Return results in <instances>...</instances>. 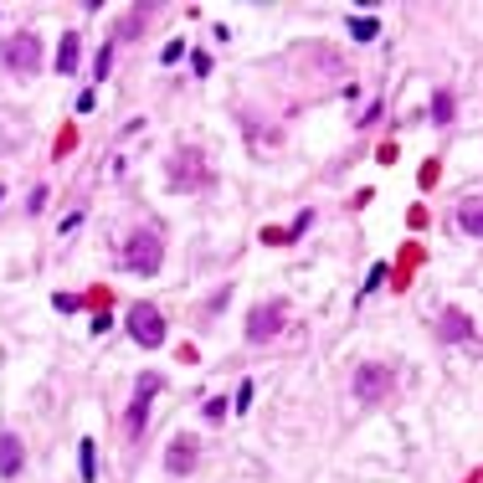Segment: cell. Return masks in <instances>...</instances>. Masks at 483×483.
I'll return each instance as SVG.
<instances>
[{
	"label": "cell",
	"mask_w": 483,
	"mask_h": 483,
	"mask_svg": "<svg viewBox=\"0 0 483 483\" xmlns=\"http://www.w3.org/2000/svg\"><path fill=\"white\" fill-rule=\"evenodd\" d=\"M160 262H165V237L155 227H134L129 242H124V268L149 278V273H160Z\"/></svg>",
	"instance_id": "cell-1"
},
{
	"label": "cell",
	"mask_w": 483,
	"mask_h": 483,
	"mask_svg": "<svg viewBox=\"0 0 483 483\" xmlns=\"http://www.w3.org/2000/svg\"><path fill=\"white\" fill-rule=\"evenodd\" d=\"M211 185V165L195 144H185L180 155H170V190H206Z\"/></svg>",
	"instance_id": "cell-2"
},
{
	"label": "cell",
	"mask_w": 483,
	"mask_h": 483,
	"mask_svg": "<svg viewBox=\"0 0 483 483\" xmlns=\"http://www.w3.org/2000/svg\"><path fill=\"white\" fill-rule=\"evenodd\" d=\"M349 391L365 401V406H376V401H391V391H396V370L381 365V360H365L355 370V381H349Z\"/></svg>",
	"instance_id": "cell-3"
},
{
	"label": "cell",
	"mask_w": 483,
	"mask_h": 483,
	"mask_svg": "<svg viewBox=\"0 0 483 483\" xmlns=\"http://www.w3.org/2000/svg\"><path fill=\"white\" fill-rule=\"evenodd\" d=\"M0 62H6L11 72L31 77V72L41 67V41H36V31H16V36H6V41H0Z\"/></svg>",
	"instance_id": "cell-4"
},
{
	"label": "cell",
	"mask_w": 483,
	"mask_h": 483,
	"mask_svg": "<svg viewBox=\"0 0 483 483\" xmlns=\"http://www.w3.org/2000/svg\"><path fill=\"white\" fill-rule=\"evenodd\" d=\"M129 335H134L139 349H160L165 344V314L155 303H134V309H129Z\"/></svg>",
	"instance_id": "cell-5"
},
{
	"label": "cell",
	"mask_w": 483,
	"mask_h": 483,
	"mask_svg": "<svg viewBox=\"0 0 483 483\" xmlns=\"http://www.w3.org/2000/svg\"><path fill=\"white\" fill-rule=\"evenodd\" d=\"M195 463H201V443H195V432H175L170 447H165V473L185 478V473H195Z\"/></svg>",
	"instance_id": "cell-6"
},
{
	"label": "cell",
	"mask_w": 483,
	"mask_h": 483,
	"mask_svg": "<svg viewBox=\"0 0 483 483\" xmlns=\"http://www.w3.org/2000/svg\"><path fill=\"white\" fill-rule=\"evenodd\" d=\"M283 319H288V303H283V298H273V303H262V309H252V314H247V340H252V344H268L278 329H283Z\"/></svg>",
	"instance_id": "cell-7"
},
{
	"label": "cell",
	"mask_w": 483,
	"mask_h": 483,
	"mask_svg": "<svg viewBox=\"0 0 483 483\" xmlns=\"http://www.w3.org/2000/svg\"><path fill=\"white\" fill-rule=\"evenodd\" d=\"M437 340H447V344L473 340V319L463 309H443V319H437Z\"/></svg>",
	"instance_id": "cell-8"
},
{
	"label": "cell",
	"mask_w": 483,
	"mask_h": 483,
	"mask_svg": "<svg viewBox=\"0 0 483 483\" xmlns=\"http://www.w3.org/2000/svg\"><path fill=\"white\" fill-rule=\"evenodd\" d=\"M21 463H26V447L16 443V432H0V473L16 478V473H21Z\"/></svg>",
	"instance_id": "cell-9"
},
{
	"label": "cell",
	"mask_w": 483,
	"mask_h": 483,
	"mask_svg": "<svg viewBox=\"0 0 483 483\" xmlns=\"http://www.w3.org/2000/svg\"><path fill=\"white\" fill-rule=\"evenodd\" d=\"M149 11H155V6H134V11H129V16H124V26H119V41H139L144 26H149Z\"/></svg>",
	"instance_id": "cell-10"
},
{
	"label": "cell",
	"mask_w": 483,
	"mask_h": 483,
	"mask_svg": "<svg viewBox=\"0 0 483 483\" xmlns=\"http://www.w3.org/2000/svg\"><path fill=\"white\" fill-rule=\"evenodd\" d=\"M77 52H82V41H77V31H67L57 41V72H72L77 67Z\"/></svg>",
	"instance_id": "cell-11"
},
{
	"label": "cell",
	"mask_w": 483,
	"mask_h": 483,
	"mask_svg": "<svg viewBox=\"0 0 483 483\" xmlns=\"http://www.w3.org/2000/svg\"><path fill=\"white\" fill-rule=\"evenodd\" d=\"M457 222H463V232H468V237H478V232H483V201H478V195H468V201H463Z\"/></svg>",
	"instance_id": "cell-12"
},
{
	"label": "cell",
	"mask_w": 483,
	"mask_h": 483,
	"mask_svg": "<svg viewBox=\"0 0 483 483\" xmlns=\"http://www.w3.org/2000/svg\"><path fill=\"white\" fill-rule=\"evenodd\" d=\"M349 36H355V41H376L381 36V21L376 16H355V21H349Z\"/></svg>",
	"instance_id": "cell-13"
},
{
	"label": "cell",
	"mask_w": 483,
	"mask_h": 483,
	"mask_svg": "<svg viewBox=\"0 0 483 483\" xmlns=\"http://www.w3.org/2000/svg\"><path fill=\"white\" fill-rule=\"evenodd\" d=\"M77 468H82V483H93V478H98V452H93V443H82V447H77Z\"/></svg>",
	"instance_id": "cell-14"
},
{
	"label": "cell",
	"mask_w": 483,
	"mask_h": 483,
	"mask_svg": "<svg viewBox=\"0 0 483 483\" xmlns=\"http://www.w3.org/2000/svg\"><path fill=\"white\" fill-rule=\"evenodd\" d=\"M452 114H457V98H452V93H437V98H432V119H437V124H452Z\"/></svg>",
	"instance_id": "cell-15"
},
{
	"label": "cell",
	"mask_w": 483,
	"mask_h": 483,
	"mask_svg": "<svg viewBox=\"0 0 483 483\" xmlns=\"http://www.w3.org/2000/svg\"><path fill=\"white\" fill-rule=\"evenodd\" d=\"M144 422H149V401H134L129 406V437H144Z\"/></svg>",
	"instance_id": "cell-16"
},
{
	"label": "cell",
	"mask_w": 483,
	"mask_h": 483,
	"mask_svg": "<svg viewBox=\"0 0 483 483\" xmlns=\"http://www.w3.org/2000/svg\"><path fill=\"white\" fill-rule=\"evenodd\" d=\"M227 411H232V406H227L222 396H211V401H206V422H227Z\"/></svg>",
	"instance_id": "cell-17"
},
{
	"label": "cell",
	"mask_w": 483,
	"mask_h": 483,
	"mask_svg": "<svg viewBox=\"0 0 483 483\" xmlns=\"http://www.w3.org/2000/svg\"><path fill=\"white\" fill-rule=\"evenodd\" d=\"M72 144H77V134H72V129H62L57 144H52V155H72Z\"/></svg>",
	"instance_id": "cell-18"
},
{
	"label": "cell",
	"mask_w": 483,
	"mask_h": 483,
	"mask_svg": "<svg viewBox=\"0 0 483 483\" xmlns=\"http://www.w3.org/2000/svg\"><path fill=\"white\" fill-rule=\"evenodd\" d=\"M108 67H114V47H103V52H98V62H93V72H98V82L108 77Z\"/></svg>",
	"instance_id": "cell-19"
},
{
	"label": "cell",
	"mask_w": 483,
	"mask_h": 483,
	"mask_svg": "<svg viewBox=\"0 0 483 483\" xmlns=\"http://www.w3.org/2000/svg\"><path fill=\"white\" fill-rule=\"evenodd\" d=\"M180 57H185V41H180V36H175V41H165V62H170V67H175Z\"/></svg>",
	"instance_id": "cell-20"
},
{
	"label": "cell",
	"mask_w": 483,
	"mask_h": 483,
	"mask_svg": "<svg viewBox=\"0 0 483 483\" xmlns=\"http://www.w3.org/2000/svg\"><path fill=\"white\" fill-rule=\"evenodd\" d=\"M252 391H257L252 381H242V386H237V411H247V406H252Z\"/></svg>",
	"instance_id": "cell-21"
},
{
	"label": "cell",
	"mask_w": 483,
	"mask_h": 483,
	"mask_svg": "<svg viewBox=\"0 0 483 483\" xmlns=\"http://www.w3.org/2000/svg\"><path fill=\"white\" fill-rule=\"evenodd\" d=\"M190 67H195V77H206L211 72V57L206 52H190Z\"/></svg>",
	"instance_id": "cell-22"
},
{
	"label": "cell",
	"mask_w": 483,
	"mask_h": 483,
	"mask_svg": "<svg viewBox=\"0 0 483 483\" xmlns=\"http://www.w3.org/2000/svg\"><path fill=\"white\" fill-rule=\"evenodd\" d=\"M93 108H98V93H93V87H87V93L77 98V114H93Z\"/></svg>",
	"instance_id": "cell-23"
},
{
	"label": "cell",
	"mask_w": 483,
	"mask_h": 483,
	"mask_svg": "<svg viewBox=\"0 0 483 483\" xmlns=\"http://www.w3.org/2000/svg\"><path fill=\"white\" fill-rule=\"evenodd\" d=\"M0 195H6V190H0Z\"/></svg>",
	"instance_id": "cell-24"
}]
</instances>
